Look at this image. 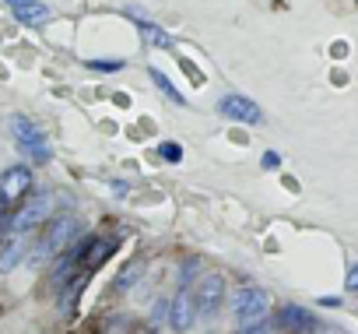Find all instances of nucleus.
Returning <instances> with one entry per match:
<instances>
[{"label":"nucleus","mask_w":358,"mask_h":334,"mask_svg":"<svg viewBox=\"0 0 358 334\" xmlns=\"http://www.w3.org/2000/svg\"><path fill=\"white\" fill-rule=\"evenodd\" d=\"M232 316H236V327L239 330H253L257 323H264V316H267V292L257 288V285L236 288V295H232Z\"/></svg>","instance_id":"obj_1"},{"label":"nucleus","mask_w":358,"mask_h":334,"mask_svg":"<svg viewBox=\"0 0 358 334\" xmlns=\"http://www.w3.org/2000/svg\"><path fill=\"white\" fill-rule=\"evenodd\" d=\"M11 134H15V141L22 144V151H25L32 162H39V165H43V162H50V158H53V148L46 144V134H43L29 116H22V113H18V116H11Z\"/></svg>","instance_id":"obj_2"},{"label":"nucleus","mask_w":358,"mask_h":334,"mask_svg":"<svg viewBox=\"0 0 358 334\" xmlns=\"http://www.w3.org/2000/svg\"><path fill=\"white\" fill-rule=\"evenodd\" d=\"M78 232H81V229H78V222H74L71 215L57 218V222L50 225V232L43 236V243H39V246H36V250H32L25 260H29V264H43V260H50V257H53V253H60V250H64V246H67V243H71Z\"/></svg>","instance_id":"obj_3"},{"label":"nucleus","mask_w":358,"mask_h":334,"mask_svg":"<svg viewBox=\"0 0 358 334\" xmlns=\"http://www.w3.org/2000/svg\"><path fill=\"white\" fill-rule=\"evenodd\" d=\"M194 302H197V316H204V320L218 316V309L225 302V281H222L218 271L201 274V281L194 285Z\"/></svg>","instance_id":"obj_4"},{"label":"nucleus","mask_w":358,"mask_h":334,"mask_svg":"<svg viewBox=\"0 0 358 334\" xmlns=\"http://www.w3.org/2000/svg\"><path fill=\"white\" fill-rule=\"evenodd\" d=\"M32 187V169L29 165H11V169H4V176H0V204L11 208L18 204Z\"/></svg>","instance_id":"obj_5"},{"label":"nucleus","mask_w":358,"mask_h":334,"mask_svg":"<svg viewBox=\"0 0 358 334\" xmlns=\"http://www.w3.org/2000/svg\"><path fill=\"white\" fill-rule=\"evenodd\" d=\"M197 323V302H194V292L190 288H179L169 302V327L176 334H187L190 327Z\"/></svg>","instance_id":"obj_6"},{"label":"nucleus","mask_w":358,"mask_h":334,"mask_svg":"<svg viewBox=\"0 0 358 334\" xmlns=\"http://www.w3.org/2000/svg\"><path fill=\"white\" fill-rule=\"evenodd\" d=\"M50 211H53V197L50 194H36L29 204H22V211L11 218V229L15 232H32L36 225H43L46 218H50Z\"/></svg>","instance_id":"obj_7"},{"label":"nucleus","mask_w":358,"mask_h":334,"mask_svg":"<svg viewBox=\"0 0 358 334\" xmlns=\"http://www.w3.org/2000/svg\"><path fill=\"white\" fill-rule=\"evenodd\" d=\"M218 113H222L225 120L250 123V127L264 123V113H260V106H257V102H250L246 95H225V99L218 102Z\"/></svg>","instance_id":"obj_8"},{"label":"nucleus","mask_w":358,"mask_h":334,"mask_svg":"<svg viewBox=\"0 0 358 334\" xmlns=\"http://www.w3.org/2000/svg\"><path fill=\"white\" fill-rule=\"evenodd\" d=\"M278 327H285V330H316V316L302 306H285L278 313Z\"/></svg>","instance_id":"obj_9"},{"label":"nucleus","mask_w":358,"mask_h":334,"mask_svg":"<svg viewBox=\"0 0 358 334\" xmlns=\"http://www.w3.org/2000/svg\"><path fill=\"white\" fill-rule=\"evenodd\" d=\"M11 15H15L22 25H46V22H50V8L39 4V0H22V4L11 8Z\"/></svg>","instance_id":"obj_10"},{"label":"nucleus","mask_w":358,"mask_h":334,"mask_svg":"<svg viewBox=\"0 0 358 334\" xmlns=\"http://www.w3.org/2000/svg\"><path fill=\"white\" fill-rule=\"evenodd\" d=\"M29 257V243H25V232H15V239L4 246V253H0V271H15L22 260Z\"/></svg>","instance_id":"obj_11"},{"label":"nucleus","mask_w":358,"mask_h":334,"mask_svg":"<svg viewBox=\"0 0 358 334\" xmlns=\"http://www.w3.org/2000/svg\"><path fill=\"white\" fill-rule=\"evenodd\" d=\"M144 271H148V260H130V264H123V271L116 274L113 288H116V292H130V285H137Z\"/></svg>","instance_id":"obj_12"},{"label":"nucleus","mask_w":358,"mask_h":334,"mask_svg":"<svg viewBox=\"0 0 358 334\" xmlns=\"http://www.w3.org/2000/svg\"><path fill=\"white\" fill-rule=\"evenodd\" d=\"M148 78L155 81V88H158V92H162L165 99H172L176 106H187V99H183V92H176V85H172V81H169V78H165V74H162L158 67H151V71H148Z\"/></svg>","instance_id":"obj_13"},{"label":"nucleus","mask_w":358,"mask_h":334,"mask_svg":"<svg viewBox=\"0 0 358 334\" xmlns=\"http://www.w3.org/2000/svg\"><path fill=\"white\" fill-rule=\"evenodd\" d=\"M130 18H137V25H141V32H144V39H148L151 46H162V50H165V46H172V39H169L162 29H155L151 22H144V18H141V15H134V11H130Z\"/></svg>","instance_id":"obj_14"},{"label":"nucleus","mask_w":358,"mask_h":334,"mask_svg":"<svg viewBox=\"0 0 358 334\" xmlns=\"http://www.w3.org/2000/svg\"><path fill=\"white\" fill-rule=\"evenodd\" d=\"M85 285H88V274H81V278H74V281L67 285V295L60 299V309H64V313H74V302L81 299V288H85Z\"/></svg>","instance_id":"obj_15"},{"label":"nucleus","mask_w":358,"mask_h":334,"mask_svg":"<svg viewBox=\"0 0 358 334\" xmlns=\"http://www.w3.org/2000/svg\"><path fill=\"white\" fill-rule=\"evenodd\" d=\"M158 151H162V158H165V162H179V158H183V148H179L176 141H162V148H158Z\"/></svg>","instance_id":"obj_16"},{"label":"nucleus","mask_w":358,"mask_h":334,"mask_svg":"<svg viewBox=\"0 0 358 334\" xmlns=\"http://www.w3.org/2000/svg\"><path fill=\"white\" fill-rule=\"evenodd\" d=\"M88 67H92V71H109V74H113V71L123 67V60H116V57H113V60H88Z\"/></svg>","instance_id":"obj_17"},{"label":"nucleus","mask_w":358,"mask_h":334,"mask_svg":"<svg viewBox=\"0 0 358 334\" xmlns=\"http://www.w3.org/2000/svg\"><path fill=\"white\" fill-rule=\"evenodd\" d=\"M165 316H169V302H165V299H158V302H155V309H151V323H162Z\"/></svg>","instance_id":"obj_18"},{"label":"nucleus","mask_w":358,"mask_h":334,"mask_svg":"<svg viewBox=\"0 0 358 334\" xmlns=\"http://www.w3.org/2000/svg\"><path fill=\"white\" fill-rule=\"evenodd\" d=\"M344 288H348V292H358V264L348 267V281H344Z\"/></svg>","instance_id":"obj_19"},{"label":"nucleus","mask_w":358,"mask_h":334,"mask_svg":"<svg viewBox=\"0 0 358 334\" xmlns=\"http://www.w3.org/2000/svg\"><path fill=\"white\" fill-rule=\"evenodd\" d=\"M260 162H264V169H278V165H281V155H278V151H267Z\"/></svg>","instance_id":"obj_20"},{"label":"nucleus","mask_w":358,"mask_h":334,"mask_svg":"<svg viewBox=\"0 0 358 334\" xmlns=\"http://www.w3.org/2000/svg\"><path fill=\"white\" fill-rule=\"evenodd\" d=\"M197 260H183V267H179V274H183V278H190V274H197Z\"/></svg>","instance_id":"obj_21"},{"label":"nucleus","mask_w":358,"mask_h":334,"mask_svg":"<svg viewBox=\"0 0 358 334\" xmlns=\"http://www.w3.org/2000/svg\"><path fill=\"white\" fill-rule=\"evenodd\" d=\"M253 334H271V330H267V323H257V327H253Z\"/></svg>","instance_id":"obj_22"},{"label":"nucleus","mask_w":358,"mask_h":334,"mask_svg":"<svg viewBox=\"0 0 358 334\" xmlns=\"http://www.w3.org/2000/svg\"><path fill=\"white\" fill-rule=\"evenodd\" d=\"M15 4H22V0H8V8H15Z\"/></svg>","instance_id":"obj_23"}]
</instances>
